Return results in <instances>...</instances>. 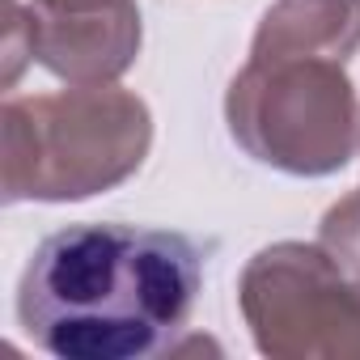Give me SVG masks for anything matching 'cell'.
I'll return each mask as SVG.
<instances>
[{
  "mask_svg": "<svg viewBox=\"0 0 360 360\" xmlns=\"http://www.w3.org/2000/svg\"><path fill=\"white\" fill-rule=\"evenodd\" d=\"M5 204H77L106 195L153 148L148 102L119 85L9 98L0 110Z\"/></svg>",
  "mask_w": 360,
  "mask_h": 360,
  "instance_id": "3957f363",
  "label": "cell"
},
{
  "mask_svg": "<svg viewBox=\"0 0 360 360\" xmlns=\"http://www.w3.org/2000/svg\"><path fill=\"white\" fill-rule=\"evenodd\" d=\"M318 246L352 276H360V187L326 208L318 225Z\"/></svg>",
  "mask_w": 360,
  "mask_h": 360,
  "instance_id": "8992f818",
  "label": "cell"
},
{
  "mask_svg": "<svg viewBox=\"0 0 360 360\" xmlns=\"http://www.w3.org/2000/svg\"><path fill=\"white\" fill-rule=\"evenodd\" d=\"M255 347L276 360H360V276L318 242L263 246L238 276Z\"/></svg>",
  "mask_w": 360,
  "mask_h": 360,
  "instance_id": "277c9868",
  "label": "cell"
},
{
  "mask_svg": "<svg viewBox=\"0 0 360 360\" xmlns=\"http://www.w3.org/2000/svg\"><path fill=\"white\" fill-rule=\"evenodd\" d=\"M356 51L360 0H276L225 94L233 144L292 178L339 174L360 148Z\"/></svg>",
  "mask_w": 360,
  "mask_h": 360,
  "instance_id": "7a4b0ae2",
  "label": "cell"
},
{
  "mask_svg": "<svg viewBox=\"0 0 360 360\" xmlns=\"http://www.w3.org/2000/svg\"><path fill=\"white\" fill-rule=\"evenodd\" d=\"M200 246L174 229L85 221L43 238L18 280V322L56 360H144L191 322Z\"/></svg>",
  "mask_w": 360,
  "mask_h": 360,
  "instance_id": "6da1fadb",
  "label": "cell"
},
{
  "mask_svg": "<svg viewBox=\"0 0 360 360\" xmlns=\"http://www.w3.org/2000/svg\"><path fill=\"white\" fill-rule=\"evenodd\" d=\"M34 64L68 85H115L140 56L136 0H30Z\"/></svg>",
  "mask_w": 360,
  "mask_h": 360,
  "instance_id": "5b68a950",
  "label": "cell"
},
{
  "mask_svg": "<svg viewBox=\"0 0 360 360\" xmlns=\"http://www.w3.org/2000/svg\"><path fill=\"white\" fill-rule=\"evenodd\" d=\"M5 13H9V26H5V85H13L22 64L34 60V30H30L22 0H5Z\"/></svg>",
  "mask_w": 360,
  "mask_h": 360,
  "instance_id": "52a82bcc",
  "label": "cell"
}]
</instances>
